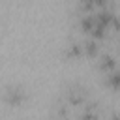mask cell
Listing matches in <instances>:
<instances>
[{"instance_id":"cell-1","label":"cell","mask_w":120,"mask_h":120,"mask_svg":"<svg viewBox=\"0 0 120 120\" xmlns=\"http://www.w3.org/2000/svg\"><path fill=\"white\" fill-rule=\"evenodd\" d=\"M28 98H30L28 90L22 84H17V82L6 84L4 90H2V101L9 107H21L28 101Z\"/></svg>"},{"instance_id":"cell-2","label":"cell","mask_w":120,"mask_h":120,"mask_svg":"<svg viewBox=\"0 0 120 120\" xmlns=\"http://www.w3.org/2000/svg\"><path fill=\"white\" fill-rule=\"evenodd\" d=\"M71 107H82L88 101V88L81 82H71L66 88V98H64Z\"/></svg>"},{"instance_id":"cell-3","label":"cell","mask_w":120,"mask_h":120,"mask_svg":"<svg viewBox=\"0 0 120 120\" xmlns=\"http://www.w3.org/2000/svg\"><path fill=\"white\" fill-rule=\"evenodd\" d=\"M116 56L112 54V52H99V56H98V69L99 71H103L105 75L107 73H111V71H114L116 69Z\"/></svg>"},{"instance_id":"cell-4","label":"cell","mask_w":120,"mask_h":120,"mask_svg":"<svg viewBox=\"0 0 120 120\" xmlns=\"http://www.w3.org/2000/svg\"><path fill=\"white\" fill-rule=\"evenodd\" d=\"M64 56L69 58V60H77V58H82L84 56V51H82V41L79 39H69L64 47Z\"/></svg>"},{"instance_id":"cell-5","label":"cell","mask_w":120,"mask_h":120,"mask_svg":"<svg viewBox=\"0 0 120 120\" xmlns=\"http://www.w3.org/2000/svg\"><path fill=\"white\" fill-rule=\"evenodd\" d=\"M79 120H99V103L88 99L82 105V111L79 114Z\"/></svg>"},{"instance_id":"cell-6","label":"cell","mask_w":120,"mask_h":120,"mask_svg":"<svg viewBox=\"0 0 120 120\" xmlns=\"http://www.w3.org/2000/svg\"><path fill=\"white\" fill-rule=\"evenodd\" d=\"M82 51H84V56H88V58L99 56V41L86 36V39H82Z\"/></svg>"},{"instance_id":"cell-7","label":"cell","mask_w":120,"mask_h":120,"mask_svg":"<svg viewBox=\"0 0 120 120\" xmlns=\"http://www.w3.org/2000/svg\"><path fill=\"white\" fill-rule=\"evenodd\" d=\"M96 13V11H94ZM94 13H84V15H81V19H79V26H81V30L86 34V36H90V32L94 30V26H96V17H94Z\"/></svg>"},{"instance_id":"cell-8","label":"cell","mask_w":120,"mask_h":120,"mask_svg":"<svg viewBox=\"0 0 120 120\" xmlns=\"http://www.w3.org/2000/svg\"><path fill=\"white\" fill-rule=\"evenodd\" d=\"M54 112H56V116H58V118L68 120V118L71 116V105H69L66 99H60V101H56V103H54Z\"/></svg>"},{"instance_id":"cell-9","label":"cell","mask_w":120,"mask_h":120,"mask_svg":"<svg viewBox=\"0 0 120 120\" xmlns=\"http://www.w3.org/2000/svg\"><path fill=\"white\" fill-rule=\"evenodd\" d=\"M105 82H107V86H111L112 90H120V69L116 68L114 71L107 73V77H105Z\"/></svg>"},{"instance_id":"cell-10","label":"cell","mask_w":120,"mask_h":120,"mask_svg":"<svg viewBox=\"0 0 120 120\" xmlns=\"http://www.w3.org/2000/svg\"><path fill=\"white\" fill-rule=\"evenodd\" d=\"M94 6H96V11L98 9H103V8H111L112 6V0H94Z\"/></svg>"},{"instance_id":"cell-11","label":"cell","mask_w":120,"mask_h":120,"mask_svg":"<svg viewBox=\"0 0 120 120\" xmlns=\"http://www.w3.org/2000/svg\"><path fill=\"white\" fill-rule=\"evenodd\" d=\"M111 30H114L116 34H120V13H116V15H114L112 24H111Z\"/></svg>"},{"instance_id":"cell-12","label":"cell","mask_w":120,"mask_h":120,"mask_svg":"<svg viewBox=\"0 0 120 120\" xmlns=\"http://www.w3.org/2000/svg\"><path fill=\"white\" fill-rule=\"evenodd\" d=\"M109 120H120V112H112Z\"/></svg>"},{"instance_id":"cell-13","label":"cell","mask_w":120,"mask_h":120,"mask_svg":"<svg viewBox=\"0 0 120 120\" xmlns=\"http://www.w3.org/2000/svg\"><path fill=\"white\" fill-rule=\"evenodd\" d=\"M118 47H120V45H118Z\"/></svg>"}]
</instances>
